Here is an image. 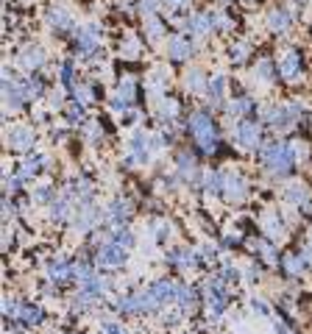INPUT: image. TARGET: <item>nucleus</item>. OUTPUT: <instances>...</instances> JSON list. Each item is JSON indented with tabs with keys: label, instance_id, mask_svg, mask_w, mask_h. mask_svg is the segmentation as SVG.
Here are the masks:
<instances>
[{
	"label": "nucleus",
	"instance_id": "obj_4",
	"mask_svg": "<svg viewBox=\"0 0 312 334\" xmlns=\"http://www.w3.org/2000/svg\"><path fill=\"white\" fill-rule=\"evenodd\" d=\"M98 262L104 267H120L126 262V248L117 242H106L104 248L98 251Z\"/></svg>",
	"mask_w": 312,
	"mask_h": 334
},
{
	"label": "nucleus",
	"instance_id": "obj_24",
	"mask_svg": "<svg viewBox=\"0 0 312 334\" xmlns=\"http://www.w3.org/2000/svg\"><path fill=\"white\" fill-rule=\"evenodd\" d=\"M117 98H120V101H126L129 106L134 103V81H131L129 76L123 78V81H120V86H117Z\"/></svg>",
	"mask_w": 312,
	"mask_h": 334
},
{
	"label": "nucleus",
	"instance_id": "obj_12",
	"mask_svg": "<svg viewBox=\"0 0 312 334\" xmlns=\"http://www.w3.org/2000/svg\"><path fill=\"white\" fill-rule=\"evenodd\" d=\"M17 64L23 70H36V67H42V64H45V53L39 51V48H28V51L20 53Z\"/></svg>",
	"mask_w": 312,
	"mask_h": 334
},
{
	"label": "nucleus",
	"instance_id": "obj_9",
	"mask_svg": "<svg viewBox=\"0 0 312 334\" xmlns=\"http://www.w3.org/2000/svg\"><path fill=\"white\" fill-rule=\"evenodd\" d=\"M279 70H282V76H285L287 81L298 78V73H301V56H298L295 51H287L285 56H282V64H279Z\"/></svg>",
	"mask_w": 312,
	"mask_h": 334
},
{
	"label": "nucleus",
	"instance_id": "obj_11",
	"mask_svg": "<svg viewBox=\"0 0 312 334\" xmlns=\"http://www.w3.org/2000/svg\"><path fill=\"white\" fill-rule=\"evenodd\" d=\"M293 26V11L290 9H276L268 14V28L270 31H287Z\"/></svg>",
	"mask_w": 312,
	"mask_h": 334
},
{
	"label": "nucleus",
	"instance_id": "obj_2",
	"mask_svg": "<svg viewBox=\"0 0 312 334\" xmlns=\"http://www.w3.org/2000/svg\"><path fill=\"white\" fill-rule=\"evenodd\" d=\"M190 134L195 137L198 148L204 154H215L217 151V134H215V123L207 111H195L190 117Z\"/></svg>",
	"mask_w": 312,
	"mask_h": 334
},
{
	"label": "nucleus",
	"instance_id": "obj_20",
	"mask_svg": "<svg viewBox=\"0 0 312 334\" xmlns=\"http://www.w3.org/2000/svg\"><path fill=\"white\" fill-rule=\"evenodd\" d=\"M145 31H148V39L151 42H156V39H162V34H165V23L156 17H145Z\"/></svg>",
	"mask_w": 312,
	"mask_h": 334
},
{
	"label": "nucleus",
	"instance_id": "obj_6",
	"mask_svg": "<svg viewBox=\"0 0 312 334\" xmlns=\"http://www.w3.org/2000/svg\"><path fill=\"white\" fill-rule=\"evenodd\" d=\"M245 181L240 176H234V173H223V198L226 201H240L245 198Z\"/></svg>",
	"mask_w": 312,
	"mask_h": 334
},
{
	"label": "nucleus",
	"instance_id": "obj_21",
	"mask_svg": "<svg viewBox=\"0 0 312 334\" xmlns=\"http://www.w3.org/2000/svg\"><path fill=\"white\" fill-rule=\"evenodd\" d=\"M176 301H179V309H182V312H190V309H195V295H192L190 287H182V284H179Z\"/></svg>",
	"mask_w": 312,
	"mask_h": 334
},
{
	"label": "nucleus",
	"instance_id": "obj_42",
	"mask_svg": "<svg viewBox=\"0 0 312 334\" xmlns=\"http://www.w3.org/2000/svg\"><path fill=\"white\" fill-rule=\"evenodd\" d=\"M87 134H89V137H95V139H101V126H98V123H89Z\"/></svg>",
	"mask_w": 312,
	"mask_h": 334
},
{
	"label": "nucleus",
	"instance_id": "obj_22",
	"mask_svg": "<svg viewBox=\"0 0 312 334\" xmlns=\"http://www.w3.org/2000/svg\"><path fill=\"white\" fill-rule=\"evenodd\" d=\"M101 220V214H98V209L95 206H92V209H84V212H81V217H78V229H81V231H87L89 226H95V223Z\"/></svg>",
	"mask_w": 312,
	"mask_h": 334
},
{
	"label": "nucleus",
	"instance_id": "obj_18",
	"mask_svg": "<svg viewBox=\"0 0 312 334\" xmlns=\"http://www.w3.org/2000/svg\"><path fill=\"white\" fill-rule=\"evenodd\" d=\"M129 214H131V206L126 204V201H112V206H109V217H112L114 223H126L129 220Z\"/></svg>",
	"mask_w": 312,
	"mask_h": 334
},
{
	"label": "nucleus",
	"instance_id": "obj_14",
	"mask_svg": "<svg viewBox=\"0 0 312 334\" xmlns=\"http://www.w3.org/2000/svg\"><path fill=\"white\" fill-rule=\"evenodd\" d=\"M192 53V48H190V42L184 39L182 34H176L173 39H170V56H173L176 61H182V59H187Z\"/></svg>",
	"mask_w": 312,
	"mask_h": 334
},
{
	"label": "nucleus",
	"instance_id": "obj_8",
	"mask_svg": "<svg viewBox=\"0 0 312 334\" xmlns=\"http://www.w3.org/2000/svg\"><path fill=\"white\" fill-rule=\"evenodd\" d=\"M148 292H151V295H154L159 304H170V301L176 298V292H179V284L162 279V282H154V284H151V287H148Z\"/></svg>",
	"mask_w": 312,
	"mask_h": 334
},
{
	"label": "nucleus",
	"instance_id": "obj_44",
	"mask_svg": "<svg viewBox=\"0 0 312 334\" xmlns=\"http://www.w3.org/2000/svg\"><path fill=\"white\" fill-rule=\"evenodd\" d=\"M245 276H248V282H257V267H248V270H245Z\"/></svg>",
	"mask_w": 312,
	"mask_h": 334
},
{
	"label": "nucleus",
	"instance_id": "obj_23",
	"mask_svg": "<svg viewBox=\"0 0 312 334\" xmlns=\"http://www.w3.org/2000/svg\"><path fill=\"white\" fill-rule=\"evenodd\" d=\"M201 257H192V251L190 248H179V251H173V262L176 265H182V267H192L195 262H198Z\"/></svg>",
	"mask_w": 312,
	"mask_h": 334
},
{
	"label": "nucleus",
	"instance_id": "obj_33",
	"mask_svg": "<svg viewBox=\"0 0 312 334\" xmlns=\"http://www.w3.org/2000/svg\"><path fill=\"white\" fill-rule=\"evenodd\" d=\"M159 9V0H139V11L145 17H154V11Z\"/></svg>",
	"mask_w": 312,
	"mask_h": 334
},
{
	"label": "nucleus",
	"instance_id": "obj_26",
	"mask_svg": "<svg viewBox=\"0 0 312 334\" xmlns=\"http://www.w3.org/2000/svg\"><path fill=\"white\" fill-rule=\"evenodd\" d=\"M232 61H237V64H240V61H245L248 59V53H251V45L248 42H237V45H232Z\"/></svg>",
	"mask_w": 312,
	"mask_h": 334
},
{
	"label": "nucleus",
	"instance_id": "obj_1",
	"mask_svg": "<svg viewBox=\"0 0 312 334\" xmlns=\"http://www.w3.org/2000/svg\"><path fill=\"white\" fill-rule=\"evenodd\" d=\"M298 156H304V151L298 145H282V142L262 145V162H265V170H268L270 176H285V173H290V167L295 164Z\"/></svg>",
	"mask_w": 312,
	"mask_h": 334
},
{
	"label": "nucleus",
	"instance_id": "obj_29",
	"mask_svg": "<svg viewBox=\"0 0 312 334\" xmlns=\"http://www.w3.org/2000/svg\"><path fill=\"white\" fill-rule=\"evenodd\" d=\"M109 242H117V245H123V248H131V245H134V237H131V231L120 229V231H112V240Z\"/></svg>",
	"mask_w": 312,
	"mask_h": 334
},
{
	"label": "nucleus",
	"instance_id": "obj_39",
	"mask_svg": "<svg viewBox=\"0 0 312 334\" xmlns=\"http://www.w3.org/2000/svg\"><path fill=\"white\" fill-rule=\"evenodd\" d=\"M260 251H262V257L268 259V262H273V259H276V248H273V245H268V242H260Z\"/></svg>",
	"mask_w": 312,
	"mask_h": 334
},
{
	"label": "nucleus",
	"instance_id": "obj_10",
	"mask_svg": "<svg viewBox=\"0 0 312 334\" xmlns=\"http://www.w3.org/2000/svg\"><path fill=\"white\" fill-rule=\"evenodd\" d=\"M215 28V23H212V11L209 14H204V11H195L190 20H187V31H192V34H209Z\"/></svg>",
	"mask_w": 312,
	"mask_h": 334
},
{
	"label": "nucleus",
	"instance_id": "obj_7",
	"mask_svg": "<svg viewBox=\"0 0 312 334\" xmlns=\"http://www.w3.org/2000/svg\"><path fill=\"white\" fill-rule=\"evenodd\" d=\"M34 145V131L26 128V126H14L9 131V148L14 151H28V148Z\"/></svg>",
	"mask_w": 312,
	"mask_h": 334
},
{
	"label": "nucleus",
	"instance_id": "obj_38",
	"mask_svg": "<svg viewBox=\"0 0 312 334\" xmlns=\"http://www.w3.org/2000/svg\"><path fill=\"white\" fill-rule=\"evenodd\" d=\"M123 53H129V59H131V56H137V53H139V42H137V39H126Z\"/></svg>",
	"mask_w": 312,
	"mask_h": 334
},
{
	"label": "nucleus",
	"instance_id": "obj_15",
	"mask_svg": "<svg viewBox=\"0 0 312 334\" xmlns=\"http://www.w3.org/2000/svg\"><path fill=\"white\" fill-rule=\"evenodd\" d=\"M285 198L290 201V204H307L310 201V189L304 187V184H290V187L285 189Z\"/></svg>",
	"mask_w": 312,
	"mask_h": 334
},
{
	"label": "nucleus",
	"instance_id": "obj_34",
	"mask_svg": "<svg viewBox=\"0 0 312 334\" xmlns=\"http://www.w3.org/2000/svg\"><path fill=\"white\" fill-rule=\"evenodd\" d=\"M51 212H53V220H64L67 217V201H56Z\"/></svg>",
	"mask_w": 312,
	"mask_h": 334
},
{
	"label": "nucleus",
	"instance_id": "obj_37",
	"mask_svg": "<svg viewBox=\"0 0 312 334\" xmlns=\"http://www.w3.org/2000/svg\"><path fill=\"white\" fill-rule=\"evenodd\" d=\"M34 198L39 201V204H48V201H53V189L51 187H39L34 192Z\"/></svg>",
	"mask_w": 312,
	"mask_h": 334
},
{
	"label": "nucleus",
	"instance_id": "obj_31",
	"mask_svg": "<svg viewBox=\"0 0 312 334\" xmlns=\"http://www.w3.org/2000/svg\"><path fill=\"white\" fill-rule=\"evenodd\" d=\"M20 89H23V95H26V101L39 95V84H36L34 78H23V81H20Z\"/></svg>",
	"mask_w": 312,
	"mask_h": 334
},
{
	"label": "nucleus",
	"instance_id": "obj_30",
	"mask_svg": "<svg viewBox=\"0 0 312 334\" xmlns=\"http://www.w3.org/2000/svg\"><path fill=\"white\" fill-rule=\"evenodd\" d=\"M223 86H226V78L223 76H215L212 81H209V95H212L215 101H220V98H223Z\"/></svg>",
	"mask_w": 312,
	"mask_h": 334
},
{
	"label": "nucleus",
	"instance_id": "obj_16",
	"mask_svg": "<svg viewBox=\"0 0 312 334\" xmlns=\"http://www.w3.org/2000/svg\"><path fill=\"white\" fill-rule=\"evenodd\" d=\"M17 317L23 320V323H28V326H36L39 320H42V309H39V307H31V304H20Z\"/></svg>",
	"mask_w": 312,
	"mask_h": 334
},
{
	"label": "nucleus",
	"instance_id": "obj_3",
	"mask_svg": "<svg viewBox=\"0 0 312 334\" xmlns=\"http://www.w3.org/2000/svg\"><path fill=\"white\" fill-rule=\"evenodd\" d=\"M234 142L240 148H245V151H248V148H257L260 145V126L251 123L248 117L240 120L237 123V131H234Z\"/></svg>",
	"mask_w": 312,
	"mask_h": 334
},
{
	"label": "nucleus",
	"instance_id": "obj_46",
	"mask_svg": "<svg viewBox=\"0 0 312 334\" xmlns=\"http://www.w3.org/2000/svg\"><path fill=\"white\" fill-rule=\"evenodd\" d=\"M310 248H312V234H310Z\"/></svg>",
	"mask_w": 312,
	"mask_h": 334
},
{
	"label": "nucleus",
	"instance_id": "obj_5",
	"mask_svg": "<svg viewBox=\"0 0 312 334\" xmlns=\"http://www.w3.org/2000/svg\"><path fill=\"white\" fill-rule=\"evenodd\" d=\"M76 42H78V48H81L84 53H92V51L98 48V42H101V28H98L95 23L84 26V28L76 34Z\"/></svg>",
	"mask_w": 312,
	"mask_h": 334
},
{
	"label": "nucleus",
	"instance_id": "obj_27",
	"mask_svg": "<svg viewBox=\"0 0 312 334\" xmlns=\"http://www.w3.org/2000/svg\"><path fill=\"white\" fill-rule=\"evenodd\" d=\"M304 267H307V262H304L301 257H293V254H290V257H285V270L290 276H295V273H301Z\"/></svg>",
	"mask_w": 312,
	"mask_h": 334
},
{
	"label": "nucleus",
	"instance_id": "obj_25",
	"mask_svg": "<svg viewBox=\"0 0 312 334\" xmlns=\"http://www.w3.org/2000/svg\"><path fill=\"white\" fill-rule=\"evenodd\" d=\"M179 173H182L184 179L195 176V159H192L190 154H182V156H179Z\"/></svg>",
	"mask_w": 312,
	"mask_h": 334
},
{
	"label": "nucleus",
	"instance_id": "obj_40",
	"mask_svg": "<svg viewBox=\"0 0 312 334\" xmlns=\"http://www.w3.org/2000/svg\"><path fill=\"white\" fill-rule=\"evenodd\" d=\"M251 307L257 309V312H260V315H270V307H268V304H262L260 298H254V304H251Z\"/></svg>",
	"mask_w": 312,
	"mask_h": 334
},
{
	"label": "nucleus",
	"instance_id": "obj_45",
	"mask_svg": "<svg viewBox=\"0 0 312 334\" xmlns=\"http://www.w3.org/2000/svg\"><path fill=\"white\" fill-rule=\"evenodd\" d=\"M167 3H170V6H176V9H179V6H184V3H187V0H167Z\"/></svg>",
	"mask_w": 312,
	"mask_h": 334
},
{
	"label": "nucleus",
	"instance_id": "obj_17",
	"mask_svg": "<svg viewBox=\"0 0 312 334\" xmlns=\"http://www.w3.org/2000/svg\"><path fill=\"white\" fill-rule=\"evenodd\" d=\"M262 231L268 234V237H282V220H279L273 212H268V214H262Z\"/></svg>",
	"mask_w": 312,
	"mask_h": 334
},
{
	"label": "nucleus",
	"instance_id": "obj_13",
	"mask_svg": "<svg viewBox=\"0 0 312 334\" xmlns=\"http://www.w3.org/2000/svg\"><path fill=\"white\" fill-rule=\"evenodd\" d=\"M48 23H51L53 28H59V31H70V26H73V14H70L67 9H53L51 14H48Z\"/></svg>",
	"mask_w": 312,
	"mask_h": 334
},
{
	"label": "nucleus",
	"instance_id": "obj_36",
	"mask_svg": "<svg viewBox=\"0 0 312 334\" xmlns=\"http://www.w3.org/2000/svg\"><path fill=\"white\" fill-rule=\"evenodd\" d=\"M257 76L262 78V81H273V70H270V61H260V64H257Z\"/></svg>",
	"mask_w": 312,
	"mask_h": 334
},
{
	"label": "nucleus",
	"instance_id": "obj_19",
	"mask_svg": "<svg viewBox=\"0 0 312 334\" xmlns=\"http://www.w3.org/2000/svg\"><path fill=\"white\" fill-rule=\"evenodd\" d=\"M187 89H192V92H207L209 89L207 78H204L201 70H190V73H187Z\"/></svg>",
	"mask_w": 312,
	"mask_h": 334
},
{
	"label": "nucleus",
	"instance_id": "obj_41",
	"mask_svg": "<svg viewBox=\"0 0 312 334\" xmlns=\"http://www.w3.org/2000/svg\"><path fill=\"white\" fill-rule=\"evenodd\" d=\"M104 332H106V334H129V332H123L117 323H104Z\"/></svg>",
	"mask_w": 312,
	"mask_h": 334
},
{
	"label": "nucleus",
	"instance_id": "obj_28",
	"mask_svg": "<svg viewBox=\"0 0 312 334\" xmlns=\"http://www.w3.org/2000/svg\"><path fill=\"white\" fill-rule=\"evenodd\" d=\"M251 98H237V101L232 103V106H229V114H248V111H251Z\"/></svg>",
	"mask_w": 312,
	"mask_h": 334
},
{
	"label": "nucleus",
	"instance_id": "obj_32",
	"mask_svg": "<svg viewBox=\"0 0 312 334\" xmlns=\"http://www.w3.org/2000/svg\"><path fill=\"white\" fill-rule=\"evenodd\" d=\"M73 95H76L78 103H89L95 92H92V86H89V84H81V86H73Z\"/></svg>",
	"mask_w": 312,
	"mask_h": 334
},
{
	"label": "nucleus",
	"instance_id": "obj_35",
	"mask_svg": "<svg viewBox=\"0 0 312 334\" xmlns=\"http://www.w3.org/2000/svg\"><path fill=\"white\" fill-rule=\"evenodd\" d=\"M61 84L73 89V64H70V61H64V64H61Z\"/></svg>",
	"mask_w": 312,
	"mask_h": 334
},
{
	"label": "nucleus",
	"instance_id": "obj_43",
	"mask_svg": "<svg viewBox=\"0 0 312 334\" xmlns=\"http://www.w3.org/2000/svg\"><path fill=\"white\" fill-rule=\"evenodd\" d=\"M11 214H14V206L6 201V204H3V217H11Z\"/></svg>",
	"mask_w": 312,
	"mask_h": 334
}]
</instances>
